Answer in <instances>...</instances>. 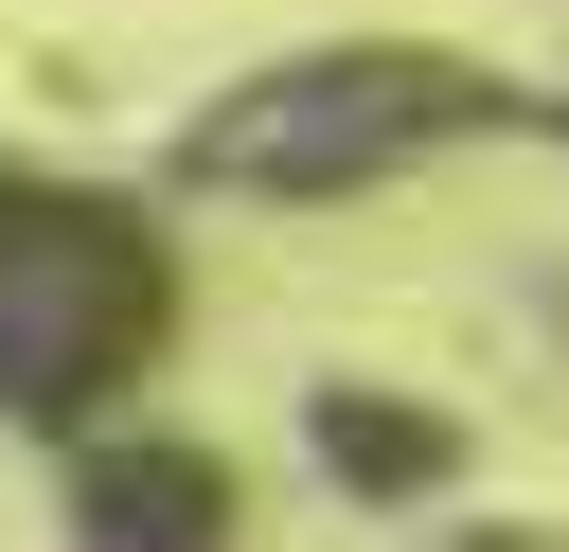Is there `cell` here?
<instances>
[{
  "instance_id": "obj_1",
  "label": "cell",
  "mask_w": 569,
  "mask_h": 552,
  "mask_svg": "<svg viewBox=\"0 0 569 552\" xmlns=\"http://www.w3.org/2000/svg\"><path fill=\"white\" fill-rule=\"evenodd\" d=\"M516 89L445 36H320V53H267L231 71L196 125H178V178L196 196H267V214H338L373 178H427L445 142H498Z\"/></svg>"
},
{
  "instance_id": "obj_3",
  "label": "cell",
  "mask_w": 569,
  "mask_h": 552,
  "mask_svg": "<svg viewBox=\"0 0 569 552\" xmlns=\"http://www.w3.org/2000/svg\"><path fill=\"white\" fill-rule=\"evenodd\" d=\"M71 516H89V534H213V516H231V481H213V463L124 445V463H89V481H71Z\"/></svg>"
},
{
  "instance_id": "obj_4",
  "label": "cell",
  "mask_w": 569,
  "mask_h": 552,
  "mask_svg": "<svg viewBox=\"0 0 569 552\" xmlns=\"http://www.w3.org/2000/svg\"><path fill=\"white\" fill-rule=\"evenodd\" d=\"M320 463H338V481H445V410H391V392H320Z\"/></svg>"
},
{
  "instance_id": "obj_2",
  "label": "cell",
  "mask_w": 569,
  "mask_h": 552,
  "mask_svg": "<svg viewBox=\"0 0 569 552\" xmlns=\"http://www.w3.org/2000/svg\"><path fill=\"white\" fill-rule=\"evenodd\" d=\"M160 321H178V249H160V214L0 160V427L89 445V410L160 356Z\"/></svg>"
}]
</instances>
